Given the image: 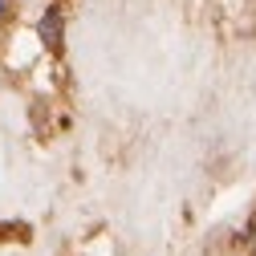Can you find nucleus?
Returning <instances> with one entry per match:
<instances>
[{
    "mask_svg": "<svg viewBox=\"0 0 256 256\" xmlns=\"http://www.w3.org/2000/svg\"><path fill=\"white\" fill-rule=\"evenodd\" d=\"M41 41L49 49H61V12L57 8H45V16H41Z\"/></svg>",
    "mask_w": 256,
    "mask_h": 256,
    "instance_id": "f257e3e1",
    "label": "nucleus"
},
{
    "mask_svg": "<svg viewBox=\"0 0 256 256\" xmlns=\"http://www.w3.org/2000/svg\"><path fill=\"white\" fill-rule=\"evenodd\" d=\"M0 12H4V0H0Z\"/></svg>",
    "mask_w": 256,
    "mask_h": 256,
    "instance_id": "f03ea898",
    "label": "nucleus"
}]
</instances>
